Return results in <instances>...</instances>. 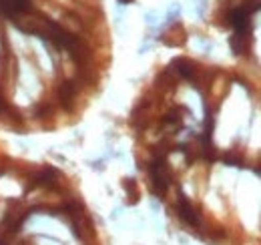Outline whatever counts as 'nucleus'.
Here are the masks:
<instances>
[{"label":"nucleus","instance_id":"obj_3","mask_svg":"<svg viewBox=\"0 0 261 245\" xmlns=\"http://www.w3.org/2000/svg\"><path fill=\"white\" fill-rule=\"evenodd\" d=\"M177 211H179V217H181L185 223H189V225H193V227H199V225H201V217L197 213V209L191 205V201H189L183 193H179Z\"/></svg>","mask_w":261,"mask_h":245},{"label":"nucleus","instance_id":"obj_1","mask_svg":"<svg viewBox=\"0 0 261 245\" xmlns=\"http://www.w3.org/2000/svg\"><path fill=\"white\" fill-rule=\"evenodd\" d=\"M149 173H151V187L153 191L163 197L171 185V175H169V169H167V161L161 155H155V159L151 161L149 165Z\"/></svg>","mask_w":261,"mask_h":245},{"label":"nucleus","instance_id":"obj_4","mask_svg":"<svg viewBox=\"0 0 261 245\" xmlns=\"http://www.w3.org/2000/svg\"><path fill=\"white\" fill-rule=\"evenodd\" d=\"M33 10L31 0H0V12L4 16H18V14H29Z\"/></svg>","mask_w":261,"mask_h":245},{"label":"nucleus","instance_id":"obj_5","mask_svg":"<svg viewBox=\"0 0 261 245\" xmlns=\"http://www.w3.org/2000/svg\"><path fill=\"white\" fill-rule=\"evenodd\" d=\"M173 66H175V70H177L183 79L193 81V77H195V68H193V64H191L189 61H185V59H177V61L173 62Z\"/></svg>","mask_w":261,"mask_h":245},{"label":"nucleus","instance_id":"obj_2","mask_svg":"<svg viewBox=\"0 0 261 245\" xmlns=\"http://www.w3.org/2000/svg\"><path fill=\"white\" fill-rule=\"evenodd\" d=\"M249 18H251V14L245 12L241 6H237L229 12L227 22L233 27V32H237V34H251V20Z\"/></svg>","mask_w":261,"mask_h":245},{"label":"nucleus","instance_id":"obj_8","mask_svg":"<svg viewBox=\"0 0 261 245\" xmlns=\"http://www.w3.org/2000/svg\"><path fill=\"white\" fill-rule=\"evenodd\" d=\"M119 2H121V4H130L133 0H119Z\"/></svg>","mask_w":261,"mask_h":245},{"label":"nucleus","instance_id":"obj_7","mask_svg":"<svg viewBox=\"0 0 261 245\" xmlns=\"http://www.w3.org/2000/svg\"><path fill=\"white\" fill-rule=\"evenodd\" d=\"M241 8H243L245 12H249V14H253V12L261 10V0H245V2L241 4Z\"/></svg>","mask_w":261,"mask_h":245},{"label":"nucleus","instance_id":"obj_6","mask_svg":"<svg viewBox=\"0 0 261 245\" xmlns=\"http://www.w3.org/2000/svg\"><path fill=\"white\" fill-rule=\"evenodd\" d=\"M72 83L68 81V83H65L63 87H61V91H59V96H61V101L65 103L66 107H68V101H72Z\"/></svg>","mask_w":261,"mask_h":245}]
</instances>
